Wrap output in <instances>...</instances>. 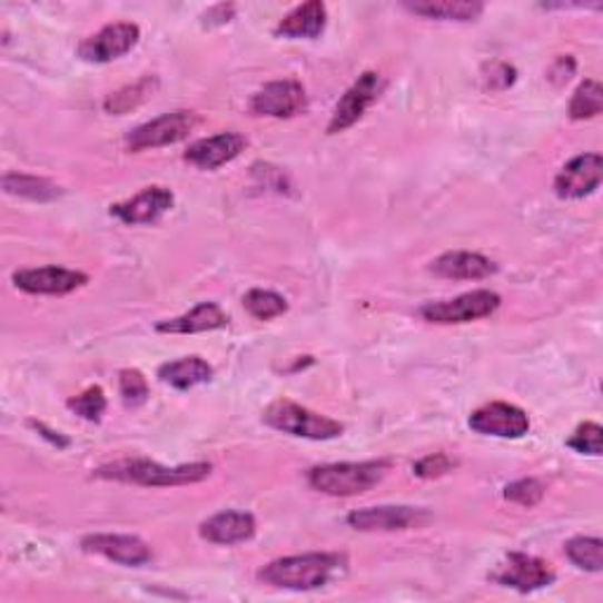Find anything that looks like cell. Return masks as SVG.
Segmentation results:
<instances>
[{"label": "cell", "mask_w": 603, "mask_h": 603, "mask_svg": "<svg viewBox=\"0 0 603 603\" xmlns=\"http://www.w3.org/2000/svg\"><path fill=\"white\" fill-rule=\"evenodd\" d=\"M469 427L476 434L497 436V438H521L531 432V417L514 404L493 401L472 413Z\"/></svg>", "instance_id": "30bf717a"}, {"label": "cell", "mask_w": 603, "mask_h": 603, "mask_svg": "<svg viewBox=\"0 0 603 603\" xmlns=\"http://www.w3.org/2000/svg\"><path fill=\"white\" fill-rule=\"evenodd\" d=\"M198 116L194 111H172L164 113L145 126H137L126 135V147L132 154L147 151V149H160L182 142L196 128H198Z\"/></svg>", "instance_id": "8992f818"}, {"label": "cell", "mask_w": 603, "mask_h": 603, "mask_svg": "<svg viewBox=\"0 0 603 603\" xmlns=\"http://www.w3.org/2000/svg\"><path fill=\"white\" fill-rule=\"evenodd\" d=\"M429 521V514L417 507H368L356 510L347 516V524L360 533H392L422 528Z\"/></svg>", "instance_id": "7c38bea8"}, {"label": "cell", "mask_w": 603, "mask_h": 603, "mask_svg": "<svg viewBox=\"0 0 603 603\" xmlns=\"http://www.w3.org/2000/svg\"><path fill=\"white\" fill-rule=\"evenodd\" d=\"M432 271L441 278H451V280H481L488 278L497 271V265L493 259L478 255V253H446L436 257L432 263Z\"/></svg>", "instance_id": "d6986e66"}, {"label": "cell", "mask_w": 603, "mask_h": 603, "mask_svg": "<svg viewBox=\"0 0 603 603\" xmlns=\"http://www.w3.org/2000/svg\"><path fill=\"white\" fill-rule=\"evenodd\" d=\"M387 459L370 462H335V465H320L309 469V486L324 495L333 497H352L368 493L375 488L389 472Z\"/></svg>", "instance_id": "3957f363"}, {"label": "cell", "mask_w": 603, "mask_h": 603, "mask_svg": "<svg viewBox=\"0 0 603 603\" xmlns=\"http://www.w3.org/2000/svg\"><path fill=\"white\" fill-rule=\"evenodd\" d=\"M118 389H120V398H123V404L130 408L147 404V398H149V382L142 373L135 370V368L120 370Z\"/></svg>", "instance_id": "f1b7e54d"}, {"label": "cell", "mask_w": 603, "mask_h": 603, "mask_svg": "<svg viewBox=\"0 0 603 603\" xmlns=\"http://www.w3.org/2000/svg\"><path fill=\"white\" fill-rule=\"evenodd\" d=\"M227 324H229V316L219 309L215 302H204V305H196L191 312L182 316L160 320L156 330L166 335H196V333L219 330Z\"/></svg>", "instance_id": "ffe728a7"}, {"label": "cell", "mask_w": 603, "mask_h": 603, "mask_svg": "<svg viewBox=\"0 0 603 603\" xmlns=\"http://www.w3.org/2000/svg\"><path fill=\"white\" fill-rule=\"evenodd\" d=\"M244 307L257 320H271V318H278L288 312V302H286V297H280L274 290L255 288V290L246 293Z\"/></svg>", "instance_id": "4316f807"}, {"label": "cell", "mask_w": 603, "mask_h": 603, "mask_svg": "<svg viewBox=\"0 0 603 603\" xmlns=\"http://www.w3.org/2000/svg\"><path fill=\"white\" fill-rule=\"evenodd\" d=\"M345 556L328 554V552H312V554H297V556H284L267 564L257 577L265 585L278 587V590H293V592H309L326 587L328 582L339 575L345 569Z\"/></svg>", "instance_id": "6da1fadb"}, {"label": "cell", "mask_w": 603, "mask_h": 603, "mask_svg": "<svg viewBox=\"0 0 603 603\" xmlns=\"http://www.w3.org/2000/svg\"><path fill=\"white\" fill-rule=\"evenodd\" d=\"M542 497H545V486H542L537 478H518L505 488V500L528 510L540 505Z\"/></svg>", "instance_id": "4dcf8cb0"}, {"label": "cell", "mask_w": 603, "mask_h": 603, "mask_svg": "<svg viewBox=\"0 0 603 603\" xmlns=\"http://www.w3.org/2000/svg\"><path fill=\"white\" fill-rule=\"evenodd\" d=\"M80 547H83V552L88 554H99L113 561V564L130 566V569L147 566L154 558V552L147 542L135 535H111V533L86 535L83 540H80Z\"/></svg>", "instance_id": "4fadbf2b"}, {"label": "cell", "mask_w": 603, "mask_h": 603, "mask_svg": "<svg viewBox=\"0 0 603 603\" xmlns=\"http://www.w3.org/2000/svg\"><path fill=\"white\" fill-rule=\"evenodd\" d=\"M67 406L88 422H99L107 411V396L102 387H88L83 394H78L67 401Z\"/></svg>", "instance_id": "f546056e"}, {"label": "cell", "mask_w": 603, "mask_h": 603, "mask_svg": "<svg viewBox=\"0 0 603 603\" xmlns=\"http://www.w3.org/2000/svg\"><path fill=\"white\" fill-rule=\"evenodd\" d=\"M493 580L502 587H512V590L528 594V592L554 585L556 573L552 571L547 561L524 554V552H512L505 564L493 573Z\"/></svg>", "instance_id": "ba28073f"}, {"label": "cell", "mask_w": 603, "mask_h": 603, "mask_svg": "<svg viewBox=\"0 0 603 603\" xmlns=\"http://www.w3.org/2000/svg\"><path fill=\"white\" fill-rule=\"evenodd\" d=\"M200 537L212 542V545H240L248 542L257 533V521L248 512H219L200 524Z\"/></svg>", "instance_id": "ac0fdd59"}, {"label": "cell", "mask_w": 603, "mask_h": 603, "mask_svg": "<svg viewBox=\"0 0 603 603\" xmlns=\"http://www.w3.org/2000/svg\"><path fill=\"white\" fill-rule=\"evenodd\" d=\"M569 448L582 455H601L603 451V429L596 422H585L575 429V434L569 438Z\"/></svg>", "instance_id": "1f68e13d"}, {"label": "cell", "mask_w": 603, "mask_h": 603, "mask_svg": "<svg viewBox=\"0 0 603 603\" xmlns=\"http://www.w3.org/2000/svg\"><path fill=\"white\" fill-rule=\"evenodd\" d=\"M566 556L582 571L601 573L603 569V542L599 537L577 535L566 542Z\"/></svg>", "instance_id": "484cf974"}, {"label": "cell", "mask_w": 603, "mask_h": 603, "mask_svg": "<svg viewBox=\"0 0 603 603\" xmlns=\"http://www.w3.org/2000/svg\"><path fill=\"white\" fill-rule=\"evenodd\" d=\"M601 109H603V88L599 80L590 78L575 90L569 113L573 120H587V118L599 116Z\"/></svg>", "instance_id": "83f0119b"}, {"label": "cell", "mask_w": 603, "mask_h": 603, "mask_svg": "<svg viewBox=\"0 0 603 603\" xmlns=\"http://www.w3.org/2000/svg\"><path fill=\"white\" fill-rule=\"evenodd\" d=\"M156 90H158V78L156 76H142L137 80V83L111 92L105 99V111L116 113V116H123V113H128V111H132L137 107H142L147 99H151L156 95Z\"/></svg>", "instance_id": "cb8c5ba5"}, {"label": "cell", "mask_w": 603, "mask_h": 603, "mask_svg": "<svg viewBox=\"0 0 603 603\" xmlns=\"http://www.w3.org/2000/svg\"><path fill=\"white\" fill-rule=\"evenodd\" d=\"M382 88H385V83H382L379 73L375 71L360 73L356 83L342 95V99L337 102L328 123V135H339L349 130L352 126H356L358 120L364 118V113L377 102Z\"/></svg>", "instance_id": "52a82bcc"}, {"label": "cell", "mask_w": 603, "mask_h": 603, "mask_svg": "<svg viewBox=\"0 0 603 603\" xmlns=\"http://www.w3.org/2000/svg\"><path fill=\"white\" fill-rule=\"evenodd\" d=\"M139 43V27L132 22H116L99 29L78 46V57L90 65H109L128 55Z\"/></svg>", "instance_id": "9c48e42d"}, {"label": "cell", "mask_w": 603, "mask_h": 603, "mask_svg": "<svg viewBox=\"0 0 603 603\" xmlns=\"http://www.w3.org/2000/svg\"><path fill=\"white\" fill-rule=\"evenodd\" d=\"M500 305H502V297L497 293L472 290L455 299L429 302V305L419 309V314L422 318L436 326H459V324H472V320L495 314Z\"/></svg>", "instance_id": "5b68a950"}, {"label": "cell", "mask_w": 603, "mask_h": 603, "mask_svg": "<svg viewBox=\"0 0 603 603\" xmlns=\"http://www.w3.org/2000/svg\"><path fill=\"white\" fill-rule=\"evenodd\" d=\"M3 189L12 196H22V198H31V200H40V204H46V200L57 198L59 187L48 182L43 177H33V175H22V172H10L3 177Z\"/></svg>", "instance_id": "d4e9b609"}, {"label": "cell", "mask_w": 603, "mask_h": 603, "mask_svg": "<svg viewBox=\"0 0 603 603\" xmlns=\"http://www.w3.org/2000/svg\"><path fill=\"white\" fill-rule=\"evenodd\" d=\"M212 472L210 462H191V465L166 467L151 459H118L111 465L99 467L97 478L120 481V484H135L147 488H168V486H189L208 478Z\"/></svg>", "instance_id": "7a4b0ae2"}, {"label": "cell", "mask_w": 603, "mask_h": 603, "mask_svg": "<svg viewBox=\"0 0 603 603\" xmlns=\"http://www.w3.org/2000/svg\"><path fill=\"white\" fill-rule=\"evenodd\" d=\"M265 422L278 432L297 436V438H312V441H330L345 432V425H342V422L314 413L288 398L274 401V404L265 411Z\"/></svg>", "instance_id": "277c9868"}, {"label": "cell", "mask_w": 603, "mask_h": 603, "mask_svg": "<svg viewBox=\"0 0 603 603\" xmlns=\"http://www.w3.org/2000/svg\"><path fill=\"white\" fill-rule=\"evenodd\" d=\"M248 147L246 137L238 132H219L212 137H204L198 142L189 145L185 151V160L191 164L198 170H217L227 164H231L234 158L240 156Z\"/></svg>", "instance_id": "e0dca14e"}, {"label": "cell", "mask_w": 603, "mask_h": 603, "mask_svg": "<svg viewBox=\"0 0 603 603\" xmlns=\"http://www.w3.org/2000/svg\"><path fill=\"white\" fill-rule=\"evenodd\" d=\"M307 109V90L297 80H274L250 99V111L267 118H293Z\"/></svg>", "instance_id": "8fae6325"}, {"label": "cell", "mask_w": 603, "mask_h": 603, "mask_svg": "<svg viewBox=\"0 0 603 603\" xmlns=\"http://www.w3.org/2000/svg\"><path fill=\"white\" fill-rule=\"evenodd\" d=\"M29 425H31V427H33L36 432H40V434H43L46 438H50L55 446H59V448H67V446H69V441H67V438H62V436H59V434L55 436V432H50V429H48V427L43 425V422H36V419H31V422H29Z\"/></svg>", "instance_id": "d590c367"}, {"label": "cell", "mask_w": 603, "mask_h": 603, "mask_svg": "<svg viewBox=\"0 0 603 603\" xmlns=\"http://www.w3.org/2000/svg\"><path fill=\"white\" fill-rule=\"evenodd\" d=\"M457 462L446 455V453H434V455H427V457H422L419 462H415V476L419 478H441V476H446L455 469Z\"/></svg>", "instance_id": "d6a6232c"}, {"label": "cell", "mask_w": 603, "mask_h": 603, "mask_svg": "<svg viewBox=\"0 0 603 603\" xmlns=\"http://www.w3.org/2000/svg\"><path fill=\"white\" fill-rule=\"evenodd\" d=\"M12 284L29 295H69L88 284V274L67 267H38L14 271Z\"/></svg>", "instance_id": "5bb4252c"}, {"label": "cell", "mask_w": 603, "mask_h": 603, "mask_svg": "<svg viewBox=\"0 0 603 603\" xmlns=\"http://www.w3.org/2000/svg\"><path fill=\"white\" fill-rule=\"evenodd\" d=\"M603 160L599 154H580L561 168L554 179V191L561 198H585L601 187Z\"/></svg>", "instance_id": "2e32d148"}, {"label": "cell", "mask_w": 603, "mask_h": 603, "mask_svg": "<svg viewBox=\"0 0 603 603\" xmlns=\"http://www.w3.org/2000/svg\"><path fill=\"white\" fill-rule=\"evenodd\" d=\"M328 24V8L320 0H309V3L295 8L280 19L276 27V36L284 38H318L326 31Z\"/></svg>", "instance_id": "44dd1931"}, {"label": "cell", "mask_w": 603, "mask_h": 603, "mask_svg": "<svg viewBox=\"0 0 603 603\" xmlns=\"http://www.w3.org/2000/svg\"><path fill=\"white\" fill-rule=\"evenodd\" d=\"M514 78H516V71L510 65H493L488 83H491V88H495V80H500L497 88L502 90V88H510L514 83Z\"/></svg>", "instance_id": "836d02e7"}, {"label": "cell", "mask_w": 603, "mask_h": 603, "mask_svg": "<svg viewBox=\"0 0 603 603\" xmlns=\"http://www.w3.org/2000/svg\"><path fill=\"white\" fill-rule=\"evenodd\" d=\"M160 382H166L172 389L187 392L198 385H206L212 379V366L200 356H185L179 360H170L158 368Z\"/></svg>", "instance_id": "7402d4cb"}, {"label": "cell", "mask_w": 603, "mask_h": 603, "mask_svg": "<svg viewBox=\"0 0 603 603\" xmlns=\"http://www.w3.org/2000/svg\"><path fill=\"white\" fill-rule=\"evenodd\" d=\"M406 8L441 22H474L484 14V3H469V0H422V3H406Z\"/></svg>", "instance_id": "603a6c76"}, {"label": "cell", "mask_w": 603, "mask_h": 603, "mask_svg": "<svg viewBox=\"0 0 603 603\" xmlns=\"http://www.w3.org/2000/svg\"><path fill=\"white\" fill-rule=\"evenodd\" d=\"M234 12H236L234 6H215L208 10L206 19H208V24H227V22H231Z\"/></svg>", "instance_id": "e575fe53"}, {"label": "cell", "mask_w": 603, "mask_h": 603, "mask_svg": "<svg viewBox=\"0 0 603 603\" xmlns=\"http://www.w3.org/2000/svg\"><path fill=\"white\" fill-rule=\"evenodd\" d=\"M172 204H175V194L170 189L147 187L137 196H132L128 200H120V204H113L111 215L130 227L154 225L172 208Z\"/></svg>", "instance_id": "9a60e30c"}]
</instances>
